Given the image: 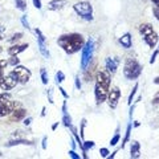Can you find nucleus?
I'll return each mask as SVG.
<instances>
[{
  "label": "nucleus",
  "instance_id": "1",
  "mask_svg": "<svg viewBox=\"0 0 159 159\" xmlns=\"http://www.w3.org/2000/svg\"><path fill=\"white\" fill-rule=\"evenodd\" d=\"M57 44L66 54H74L85 45V39L81 33H65L57 39Z\"/></svg>",
  "mask_w": 159,
  "mask_h": 159
},
{
  "label": "nucleus",
  "instance_id": "2",
  "mask_svg": "<svg viewBox=\"0 0 159 159\" xmlns=\"http://www.w3.org/2000/svg\"><path fill=\"white\" fill-rule=\"evenodd\" d=\"M110 73L106 70H99L96 74V85H94V96H96V103L101 105L106 101L107 93L110 90Z\"/></svg>",
  "mask_w": 159,
  "mask_h": 159
},
{
  "label": "nucleus",
  "instance_id": "3",
  "mask_svg": "<svg viewBox=\"0 0 159 159\" xmlns=\"http://www.w3.org/2000/svg\"><path fill=\"white\" fill-rule=\"evenodd\" d=\"M138 31L141 33L143 41L147 44L148 48H155L157 44L159 43V36L158 33L154 31V27L148 23H143L138 27Z\"/></svg>",
  "mask_w": 159,
  "mask_h": 159
},
{
  "label": "nucleus",
  "instance_id": "4",
  "mask_svg": "<svg viewBox=\"0 0 159 159\" xmlns=\"http://www.w3.org/2000/svg\"><path fill=\"white\" fill-rule=\"evenodd\" d=\"M142 65L139 64L137 58L129 57L126 58L125 65H123V76L127 80H137L142 73Z\"/></svg>",
  "mask_w": 159,
  "mask_h": 159
},
{
  "label": "nucleus",
  "instance_id": "5",
  "mask_svg": "<svg viewBox=\"0 0 159 159\" xmlns=\"http://www.w3.org/2000/svg\"><path fill=\"white\" fill-rule=\"evenodd\" d=\"M93 53H94V40L89 39L85 41V45L81 49V69L82 70L88 69V66L90 65Z\"/></svg>",
  "mask_w": 159,
  "mask_h": 159
},
{
  "label": "nucleus",
  "instance_id": "6",
  "mask_svg": "<svg viewBox=\"0 0 159 159\" xmlns=\"http://www.w3.org/2000/svg\"><path fill=\"white\" fill-rule=\"evenodd\" d=\"M73 9L81 19L86 20V21L93 20V6L89 2H78L73 6Z\"/></svg>",
  "mask_w": 159,
  "mask_h": 159
},
{
  "label": "nucleus",
  "instance_id": "7",
  "mask_svg": "<svg viewBox=\"0 0 159 159\" xmlns=\"http://www.w3.org/2000/svg\"><path fill=\"white\" fill-rule=\"evenodd\" d=\"M19 84L16 74L13 72H9L7 76H3L0 78V90H11Z\"/></svg>",
  "mask_w": 159,
  "mask_h": 159
},
{
  "label": "nucleus",
  "instance_id": "8",
  "mask_svg": "<svg viewBox=\"0 0 159 159\" xmlns=\"http://www.w3.org/2000/svg\"><path fill=\"white\" fill-rule=\"evenodd\" d=\"M12 72L16 74V78H17L19 84H27L29 80H31V77H32V72L29 70L28 68L20 65V64H19V65H16V66H13Z\"/></svg>",
  "mask_w": 159,
  "mask_h": 159
},
{
  "label": "nucleus",
  "instance_id": "9",
  "mask_svg": "<svg viewBox=\"0 0 159 159\" xmlns=\"http://www.w3.org/2000/svg\"><path fill=\"white\" fill-rule=\"evenodd\" d=\"M119 98H121V90H119V88H117V86L111 88L110 90H109V93H107V97H106L109 107H110V109H116L118 106Z\"/></svg>",
  "mask_w": 159,
  "mask_h": 159
},
{
  "label": "nucleus",
  "instance_id": "10",
  "mask_svg": "<svg viewBox=\"0 0 159 159\" xmlns=\"http://www.w3.org/2000/svg\"><path fill=\"white\" fill-rule=\"evenodd\" d=\"M19 106H20V103L16 101H12V99L0 103V118L9 116V114H11L15 109H17Z\"/></svg>",
  "mask_w": 159,
  "mask_h": 159
},
{
  "label": "nucleus",
  "instance_id": "11",
  "mask_svg": "<svg viewBox=\"0 0 159 159\" xmlns=\"http://www.w3.org/2000/svg\"><path fill=\"white\" fill-rule=\"evenodd\" d=\"M119 65V58L118 57H106L105 58V69L107 73L114 74L117 72Z\"/></svg>",
  "mask_w": 159,
  "mask_h": 159
},
{
  "label": "nucleus",
  "instance_id": "12",
  "mask_svg": "<svg viewBox=\"0 0 159 159\" xmlns=\"http://www.w3.org/2000/svg\"><path fill=\"white\" fill-rule=\"evenodd\" d=\"M9 116H11V117H9V119H11V121L12 122H15V121H21V119H24V118H25V116H27V110H25V109H23V107H17V109H15V110L11 113V114H9Z\"/></svg>",
  "mask_w": 159,
  "mask_h": 159
},
{
  "label": "nucleus",
  "instance_id": "13",
  "mask_svg": "<svg viewBox=\"0 0 159 159\" xmlns=\"http://www.w3.org/2000/svg\"><path fill=\"white\" fill-rule=\"evenodd\" d=\"M29 45L28 44H13L12 47H9L8 48V54L9 56H17L19 53H21V52H24L25 49L28 48Z\"/></svg>",
  "mask_w": 159,
  "mask_h": 159
},
{
  "label": "nucleus",
  "instance_id": "14",
  "mask_svg": "<svg viewBox=\"0 0 159 159\" xmlns=\"http://www.w3.org/2000/svg\"><path fill=\"white\" fill-rule=\"evenodd\" d=\"M20 145H27V146H33L34 143L32 141H28V139H24V138H15L12 141H9L6 143L7 147H13V146H20Z\"/></svg>",
  "mask_w": 159,
  "mask_h": 159
},
{
  "label": "nucleus",
  "instance_id": "15",
  "mask_svg": "<svg viewBox=\"0 0 159 159\" xmlns=\"http://www.w3.org/2000/svg\"><path fill=\"white\" fill-rule=\"evenodd\" d=\"M66 6V0H51L48 3V9L49 11H60Z\"/></svg>",
  "mask_w": 159,
  "mask_h": 159
},
{
  "label": "nucleus",
  "instance_id": "16",
  "mask_svg": "<svg viewBox=\"0 0 159 159\" xmlns=\"http://www.w3.org/2000/svg\"><path fill=\"white\" fill-rule=\"evenodd\" d=\"M119 44L123 47V48H126V49H130L131 45H133V37H131V34L130 33H125V34H122L121 37H119Z\"/></svg>",
  "mask_w": 159,
  "mask_h": 159
},
{
  "label": "nucleus",
  "instance_id": "17",
  "mask_svg": "<svg viewBox=\"0 0 159 159\" xmlns=\"http://www.w3.org/2000/svg\"><path fill=\"white\" fill-rule=\"evenodd\" d=\"M130 157L131 158H139L141 157V145L138 141H133L130 146Z\"/></svg>",
  "mask_w": 159,
  "mask_h": 159
},
{
  "label": "nucleus",
  "instance_id": "18",
  "mask_svg": "<svg viewBox=\"0 0 159 159\" xmlns=\"http://www.w3.org/2000/svg\"><path fill=\"white\" fill-rule=\"evenodd\" d=\"M37 44H39V51H40V53H41V56L44 58H51V53H49L45 43H37Z\"/></svg>",
  "mask_w": 159,
  "mask_h": 159
},
{
  "label": "nucleus",
  "instance_id": "19",
  "mask_svg": "<svg viewBox=\"0 0 159 159\" xmlns=\"http://www.w3.org/2000/svg\"><path fill=\"white\" fill-rule=\"evenodd\" d=\"M131 127H133V125H131V123H129V125H127V127H126V134H125V138H123V142H122V148L125 147V145H126V143H127L129 141H130Z\"/></svg>",
  "mask_w": 159,
  "mask_h": 159
},
{
  "label": "nucleus",
  "instance_id": "20",
  "mask_svg": "<svg viewBox=\"0 0 159 159\" xmlns=\"http://www.w3.org/2000/svg\"><path fill=\"white\" fill-rule=\"evenodd\" d=\"M62 123L65 125V127H70L72 126V117L66 113H62Z\"/></svg>",
  "mask_w": 159,
  "mask_h": 159
},
{
  "label": "nucleus",
  "instance_id": "21",
  "mask_svg": "<svg viewBox=\"0 0 159 159\" xmlns=\"http://www.w3.org/2000/svg\"><path fill=\"white\" fill-rule=\"evenodd\" d=\"M138 88H139V85H138V84H135V85H134V88H133V90H131V93H130V96H129V98H127V105H130V106H131L133 99H134V97H135Z\"/></svg>",
  "mask_w": 159,
  "mask_h": 159
},
{
  "label": "nucleus",
  "instance_id": "22",
  "mask_svg": "<svg viewBox=\"0 0 159 159\" xmlns=\"http://www.w3.org/2000/svg\"><path fill=\"white\" fill-rule=\"evenodd\" d=\"M40 76H41V82L44 84V85H48L49 80H48V73L45 70V68H41L40 69Z\"/></svg>",
  "mask_w": 159,
  "mask_h": 159
},
{
  "label": "nucleus",
  "instance_id": "23",
  "mask_svg": "<svg viewBox=\"0 0 159 159\" xmlns=\"http://www.w3.org/2000/svg\"><path fill=\"white\" fill-rule=\"evenodd\" d=\"M54 80H56V84L57 85H60L64 80H65V73H64L62 70H58L57 73H56V76H54Z\"/></svg>",
  "mask_w": 159,
  "mask_h": 159
},
{
  "label": "nucleus",
  "instance_id": "24",
  "mask_svg": "<svg viewBox=\"0 0 159 159\" xmlns=\"http://www.w3.org/2000/svg\"><path fill=\"white\" fill-rule=\"evenodd\" d=\"M12 99V94L8 93V92H4V93H0V103L6 102V101H9Z\"/></svg>",
  "mask_w": 159,
  "mask_h": 159
},
{
  "label": "nucleus",
  "instance_id": "25",
  "mask_svg": "<svg viewBox=\"0 0 159 159\" xmlns=\"http://www.w3.org/2000/svg\"><path fill=\"white\" fill-rule=\"evenodd\" d=\"M16 8L20 11H27V2L25 0H16Z\"/></svg>",
  "mask_w": 159,
  "mask_h": 159
},
{
  "label": "nucleus",
  "instance_id": "26",
  "mask_svg": "<svg viewBox=\"0 0 159 159\" xmlns=\"http://www.w3.org/2000/svg\"><path fill=\"white\" fill-rule=\"evenodd\" d=\"M23 36H24V34H23L21 32H17V33L12 34V37L9 39L8 41H9V43H12V44H15V43H17L19 40H21V39H23Z\"/></svg>",
  "mask_w": 159,
  "mask_h": 159
},
{
  "label": "nucleus",
  "instance_id": "27",
  "mask_svg": "<svg viewBox=\"0 0 159 159\" xmlns=\"http://www.w3.org/2000/svg\"><path fill=\"white\" fill-rule=\"evenodd\" d=\"M34 33L37 36V43H45V36H44L43 32L39 28H34Z\"/></svg>",
  "mask_w": 159,
  "mask_h": 159
},
{
  "label": "nucleus",
  "instance_id": "28",
  "mask_svg": "<svg viewBox=\"0 0 159 159\" xmlns=\"http://www.w3.org/2000/svg\"><path fill=\"white\" fill-rule=\"evenodd\" d=\"M20 21H21L23 27L25 28L27 31H31V25H29V21H28V19H27L25 15H24V16H21V19H20Z\"/></svg>",
  "mask_w": 159,
  "mask_h": 159
},
{
  "label": "nucleus",
  "instance_id": "29",
  "mask_svg": "<svg viewBox=\"0 0 159 159\" xmlns=\"http://www.w3.org/2000/svg\"><path fill=\"white\" fill-rule=\"evenodd\" d=\"M19 64H20V58H17V56H11V58L8 60V65L16 66Z\"/></svg>",
  "mask_w": 159,
  "mask_h": 159
},
{
  "label": "nucleus",
  "instance_id": "30",
  "mask_svg": "<svg viewBox=\"0 0 159 159\" xmlns=\"http://www.w3.org/2000/svg\"><path fill=\"white\" fill-rule=\"evenodd\" d=\"M85 126H86V119L84 118L81 121V129H80V137H81V139L85 135Z\"/></svg>",
  "mask_w": 159,
  "mask_h": 159
},
{
  "label": "nucleus",
  "instance_id": "31",
  "mask_svg": "<svg viewBox=\"0 0 159 159\" xmlns=\"http://www.w3.org/2000/svg\"><path fill=\"white\" fill-rule=\"evenodd\" d=\"M94 147V142L93 141H85L84 142V150L85 152H88V150H90V148Z\"/></svg>",
  "mask_w": 159,
  "mask_h": 159
},
{
  "label": "nucleus",
  "instance_id": "32",
  "mask_svg": "<svg viewBox=\"0 0 159 159\" xmlns=\"http://www.w3.org/2000/svg\"><path fill=\"white\" fill-rule=\"evenodd\" d=\"M119 139H121V135H119V133H118V130H117L116 135H114V137L110 139V145H111V146H116L117 143L119 142Z\"/></svg>",
  "mask_w": 159,
  "mask_h": 159
},
{
  "label": "nucleus",
  "instance_id": "33",
  "mask_svg": "<svg viewBox=\"0 0 159 159\" xmlns=\"http://www.w3.org/2000/svg\"><path fill=\"white\" fill-rule=\"evenodd\" d=\"M151 103H152L154 106H159V92H158V93H155V96L152 97Z\"/></svg>",
  "mask_w": 159,
  "mask_h": 159
},
{
  "label": "nucleus",
  "instance_id": "34",
  "mask_svg": "<svg viewBox=\"0 0 159 159\" xmlns=\"http://www.w3.org/2000/svg\"><path fill=\"white\" fill-rule=\"evenodd\" d=\"M99 154H101V157H102V158H107L110 152H109V150H107L106 147H102L101 150H99Z\"/></svg>",
  "mask_w": 159,
  "mask_h": 159
},
{
  "label": "nucleus",
  "instance_id": "35",
  "mask_svg": "<svg viewBox=\"0 0 159 159\" xmlns=\"http://www.w3.org/2000/svg\"><path fill=\"white\" fill-rule=\"evenodd\" d=\"M74 86H76L77 90H81V81H80V77L78 76L74 77Z\"/></svg>",
  "mask_w": 159,
  "mask_h": 159
},
{
  "label": "nucleus",
  "instance_id": "36",
  "mask_svg": "<svg viewBox=\"0 0 159 159\" xmlns=\"http://www.w3.org/2000/svg\"><path fill=\"white\" fill-rule=\"evenodd\" d=\"M48 101H49V103H54V101H53V89L52 88L48 90Z\"/></svg>",
  "mask_w": 159,
  "mask_h": 159
},
{
  "label": "nucleus",
  "instance_id": "37",
  "mask_svg": "<svg viewBox=\"0 0 159 159\" xmlns=\"http://www.w3.org/2000/svg\"><path fill=\"white\" fill-rule=\"evenodd\" d=\"M58 90H60V93H61V94H62V97H64V98H65V99H68V98H69V94L66 93V90H65V89H64V88H61V86H58Z\"/></svg>",
  "mask_w": 159,
  "mask_h": 159
},
{
  "label": "nucleus",
  "instance_id": "38",
  "mask_svg": "<svg viewBox=\"0 0 159 159\" xmlns=\"http://www.w3.org/2000/svg\"><path fill=\"white\" fill-rule=\"evenodd\" d=\"M33 2V6L36 7L37 9H41V7H43V4H41V0H32Z\"/></svg>",
  "mask_w": 159,
  "mask_h": 159
},
{
  "label": "nucleus",
  "instance_id": "39",
  "mask_svg": "<svg viewBox=\"0 0 159 159\" xmlns=\"http://www.w3.org/2000/svg\"><path fill=\"white\" fill-rule=\"evenodd\" d=\"M69 157L73 158V159H80V155H78V154L74 151V150H70V151H69Z\"/></svg>",
  "mask_w": 159,
  "mask_h": 159
},
{
  "label": "nucleus",
  "instance_id": "40",
  "mask_svg": "<svg viewBox=\"0 0 159 159\" xmlns=\"http://www.w3.org/2000/svg\"><path fill=\"white\" fill-rule=\"evenodd\" d=\"M152 13H154V16H155V19L159 21V8L152 7Z\"/></svg>",
  "mask_w": 159,
  "mask_h": 159
},
{
  "label": "nucleus",
  "instance_id": "41",
  "mask_svg": "<svg viewBox=\"0 0 159 159\" xmlns=\"http://www.w3.org/2000/svg\"><path fill=\"white\" fill-rule=\"evenodd\" d=\"M8 65V60H0V69H6Z\"/></svg>",
  "mask_w": 159,
  "mask_h": 159
},
{
  "label": "nucleus",
  "instance_id": "42",
  "mask_svg": "<svg viewBox=\"0 0 159 159\" xmlns=\"http://www.w3.org/2000/svg\"><path fill=\"white\" fill-rule=\"evenodd\" d=\"M158 54H159V52H158V49H157V51L152 53L151 58H150V64H154V61H155V58H157V56H158Z\"/></svg>",
  "mask_w": 159,
  "mask_h": 159
},
{
  "label": "nucleus",
  "instance_id": "43",
  "mask_svg": "<svg viewBox=\"0 0 159 159\" xmlns=\"http://www.w3.org/2000/svg\"><path fill=\"white\" fill-rule=\"evenodd\" d=\"M31 122H32V117H28V118H25V119H24V125H25V126H29V125H31Z\"/></svg>",
  "mask_w": 159,
  "mask_h": 159
},
{
  "label": "nucleus",
  "instance_id": "44",
  "mask_svg": "<svg viewBox=\"0 0 159 159\" xmlns=\"http://www.w3.org/2000/svg\"><path fill=\"white\" fill-rule=\"evenodd\" d=\"M47 137H44L43 138V150H47Z\"/></svg>",
  "mask_w": 159,
  "mask_h": 159
},
{
  "label": "nucleus",
  "instance_id": "45",
  "mask_svg": "<svg viewBox=\"0 0 159 159\" xmlns=\"http://www.w3.org/2000/svg\"><path fill=\"white\" fill-rule=\"evenodd\" d=\"M151 3L154 4V7H157V8H159V0H151Z\"/></svg>",
  "mask_w": 159,
  "mask_h": 159
},
{
  "label": "nucleus",
  "instance_id": "46",
  "mask_svg": "<svg viewBox=\"0 0 159 159\" xmlns=\"http://www.w3.org/2000/svg\"><path fill=\"white\" fill-rule=\"evenodd\" d=\"M134 109H135V105H133V106L130 107V118L133 117V113H134Z\"/></svg>",
  "mask_w": 159,
  "mask_h": 159
},
{
  "label": "nucleus",
  "instance_id": "47",
  "mask_svg": "<svg viewBox=\"0 0 159 159\" xmlns=\"http://www.w3.org/2000/svg\"><path fill=\"white\" fill-rule=\"evenodd\" d=\"M58 123H60V122L53 123V125H52V130H56V129H57V126H58Z\"/></svg>",
  "mask_w": 159,
  "mask_h": 159
},
{
  "label": "nucleus",
  "instance_id": "48",
  "mask_svg": "<svg viewBox=\"0 0 159 159\" xmlns=\"http://www.w3.org/2000/svg\"><path fill=\"white\" fill-rule=\"evenodd\" d=\"M154 84H155V85H159V76L154 78Z\"/></svg>",
  "mask_w": 159,
  "mask_h": 159
},
{
  "label": "nucleus",
  "instance_id": "49",
  "mask_svg": "<svg viewBox=\"0 0 159 159\" xmlns=\"http://www.w3.org/2000/svg\"><path fill=\"white\" fill-rule=\"evenodd\" d=\"M116 154H117V151H114V152L111 154V155H109L107 158H109V159H111V158H114V157H116Z\"/></svg>",
  "mask_w": 159,
  "mask_h": 159
},
{
  "label": "nucleus",
  "instance_id": "50",
  "mask_svg": "<svg viewBox=\"0 0 159 159\" xmlns=\"http://www.w3.org/2000/svg\"><path fill=\"white\" fill-rule=\"evenodd\" d=\"M41 117H45V107H43V111H41Z\"/></svg>",
  "mask_w": 159,
  "mask_h": 159
},
{
  "label": "nucleus",
  "instance_id": "51",
  "mask_svg": "<svg viewBox=\"0 0 159 159\" xmlns=\"http://www.w3.org/2000/svg\"><path fill=\"white\" fill-rule=\"evenodd\" d=\"M4 29H6V28H4V27L2 25V24H0V33H2V32H4Z\"/></svg>",
  "mask_w": 159,
  "mask_h": 159
},
{
  "label": "nucleus",
  "instance_id": "52",
  "mask_svg": "<svg viewBox=\"0 0 159 159\" xmlns=\"http://www.w3.org/2000/svg\"><path fill=\"white\" fill-rule=\"evenodd\" d=\"M4 76V72H3V69H0V78H2Z\"/></svg>",
  "mask_w": 159,
  "mask_h": 159
},
{
  "label": "nucleus",
  "instance_id": "53",
  "mask_svg": "<svg viewBox=\"0 0 159 159\" xmlns=\"http://www.w3.org/2000/svg\"><path fill=\"white\" fill-rule=\"evenodd\" d=\"M138 126H139V122L135 121V122H134V127H138Z\"/></svg>",
  "mask_w": 159,
  "mask_h": 159
},
{
  "label": "nucleus",
  "instance_id": "54",
  "mask_svg": "<svg viewBox=\"0 0 159 159\" xmlns=\"http://www.w3.org/2000/svg\"><path fill=\"white\" fill-rule=\"evenodd\" d=\"M2 52H3V47H2V45H0V53H2Z\"/></svg>",
  "mask_w": 159,
  "mask_h": 159
},
{
  "label": "nucleus",
  "instance_id": "55",
  "mask_svg": "<svg viewBox=\"0 0 159 159\" xmlns=\"http://www.w3.org/2000/svg\"><path fill=\"white\" fill-rule=\"evenodd\" d=\"M0 40H3V36H2V34H0Z\"/></svg>",
  "mask_w": 159,
  "mask_h": 159
},
{
  "label": "nucleus",
  "instance_id": "56",
  "mask_svg": "<svg viewBox=\"0 0 159 159\" xmlns=\"http://www.w3.org/2000/svg\"><path fill=\"white\" fill-rule=\"evenodd\" d=\"M2 157H3V154H2V152H0V158H2Z\"/></svg>",
  "mask_w": 159,
  "mask_h": 159
},
{
  "label": "nucleus",
  "instance_id": "57",
  "mask_svg": "<svg viewBox=\"0 0 159 159\" xmlns=\"http://www.w3.org/2000/svg\"><path fill=\"white\" fill-rule=\"evenodd\" d=\"M158 44H159V43H158ZM158 52H159V45H158Z\"/></svg>",
  "mask_w": 159,
  "mask_h": 159
}]
</instances>
